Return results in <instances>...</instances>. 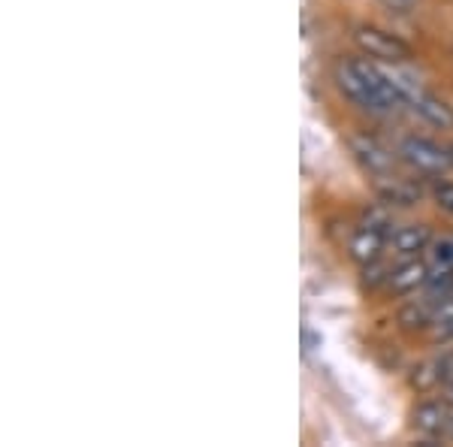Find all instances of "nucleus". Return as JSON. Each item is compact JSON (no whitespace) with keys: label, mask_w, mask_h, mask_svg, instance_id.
Returning <instances> with one entry per match:
<instances>
[{"label":"nucleus","mask_w":453,"mask_h":447,"mask_svg":"<svg viewBox=\"0 0 453 447\" xmlns=\"http://www.w3.org/2000/svg\"><path fill=\"white\" fill-rule=\"evenodd\" d=\"M335 88L348 104H354L360 112L369 115H396L408 106L405 91L399 88L393 70H384L378 61L363 58H342L335 64Z\"/></svg>","instance_id":"obj_1"},{"label":"nucleus","mask_w":453,"mask_h":447,"mask_svg":"<svg viewBox=\"0 0 453 447\" xmlns=\"http://www.w3.org/2000/svg\"><path fill=\"white\" fill-rule=\"evenodd\" d=\"M396 155L408 170L426 175V179H438V175H444L453 166L450 149H444V145H438L435 139L426 136H405L399 143Z\"/></svg>","instance_id":"obj_2"},{"label":"nucleus","mask_w":453,"mask_h":447,"mask_svg":"<svg viewBox=\"0 0 453 447\" xmlns=\"http://www.w3.org/2000/svg\"><path fill=\"white\" fill-rule=\"evenodd\" d=\"M354 46L360 49V52L366 55L369 61L393 64V67H399V64H408L414 58V49L408 46L402 36L384 31V27H378V25L354 27Z\"/></svg>","instance_id":"obj_3"},{"label":"nucleus","mask_w":453,"mask_h":447,"mask_svg":"<svg viewBox=\"0 0 453 447\" xmlns=\"http://www.w3.org/2000/svg\"><path fill=\"white\" fill-rule=\"evenodd\" d=\"M348 149L357 164H360L369 175H375V179L393 175V166H396V160H399V155H393L381 139L375 134H369V130H354V134L348 136Z\"/></svg>","instance_id":"obj_4"},{"label":"nucleus","mask_w":453,"mask_h":447,"mask_svg":"<svg viewBox=\"0 0 453 447\" xmlns=\"http://www.w3.org/2000/svg\"><path fill=\"white\" fill-rule=\"evenodd\" d=\"M411 427L426 444L435 442H448V429H450V402L444 399H423L414 405L411 412Z\"/></svg>","instance_id":"obj_5"},{"label":"nucleus","mask_w":453,"mask_h":447,"mask_svg":"<svg viewBox=\"0 0 453 447\" xmlns=\"http://www.w3.org/2000/svg\"><path fill=\"white\" fill-rule=\"evenodd\" d=\"M405 100H408V109H411L423 124L438 127V130H453V106L444 97H438V94L426 91V88H420V85H411L405 91Z\"/></svg>","instance_id":"obj_6"},{"label":"nucleus","mask_w":453,"mask_h":447,"mask_svg":"<svg viewBox=\"0 0 453 447\" xmlns=\"http://www.w3.org/2000/svg\"><path fill=\"white\" fill-rule=\"evenodd\" d=\"M426 275H429V263L426 260H402L399 266H393L390 278H387V293L390 297H414L418 290L426 288Z\"/></svg>","instance_id":"obj_7"},{"label":"nucleus","mask_w":453,"mask_h":447,"mask_svg":"<svg viewBox=\"0 0 453 447\" xmlns=\"http://www.w3.org/2000/svg\"><path fill=\"white\" fill-rule=\"evenodd\" d=\"M390 245V233L387 230H378V227H366L360 224L354 230V236L348 242V254L357 266H366V263L384 258V248Z\"/></svg>","instance_id":"obj_8"},{"label":"nucleus","mask_w":453,"mask_h":447,"mask_svg":"<svg viewBox=\"0 0 453 447\" xmlns=\"http://www.w3.org/2000/svg\"><path fill=\"white\" fill-rule=\"evenodd\" d=\"M433 239H435V233L429 230V224H402L390 233V248L402 260H411V258L426 254Z\"/></svg>","instance_id":"obj_9"},{"label":"nucleus","mask_w":453,"mask_h":447,"mask_svg":"<svg viewBox=\"0 0 453 447\" xmlns=\"http://www.w3.org/2000/svg\"><path fill=\"white\" fill-rule=\"evenodd\" d=\"M426 194L418 181L411 179H399V175H387L378 179V200L387 203L390 209H411L420 203V197Z\"/></svg>","instance_id":"obj_10"},{"label":"nucleus","mask_w":453,"mask_h":447,"mask_svg":"<svg viewBox=\"0 0 453 447\" xmlns=\"http://www.w3.org/2000/svg\"><path fill=\"white\" fill-rule=\"evenodd\" d=\"M433 309H435V299L426 297L420 290L418 299H408V303L399 305L396 312V324L402 333H429V324H433Z\"/></svg>","instance_id":"obj_11"},{"label":"nucleus","mask_w":453,"mask_h":447,"mask_svg":"<svg viewBox=\"0 0 453 447\" xmlns=\"http://www.w3.org/2000/svg\"><path fill=\"white\" fill-rule=\"evenodd\" d=\"M429 339L433 342H453V297L435 299L433 324H429Z\"/></svg>","instance_id":"obj_12"},{"label":"nucleus","mask_w":453,"mask_h":447,"mask_svg":"<svg viewBox=\"0 0 453 447\" xmlns=\"http://www.w3.org/2000/svg\"><path fill=\"white\" fill-rule=\"evenodd\" d=\"M393 266H387L384 258L366 263V266H360V284L363 290H378V288H387V278H390Z\"/></svg>","instance_id":"obj_13"},{"label":"nucleus","mask_w":453,"mask_h":447,"mask_svg":"<svg viewBox=\"0 0 453 447\" xmlns=\"http://www.w3.org/2000/svg\"><path fill=\"white\" fill-rule=\"evenodd\" d=\"M429 200L435 203L438 212H444V215H453V181L444 179V175H438L433 179V185L426 188Z\"/></svg>","instance_id":"obj_14"},{"label":"nucleus","mask_w":453,"mask_h":447,"mask_svg":"<svg viewBox=\"0 0 453 447\" xmlns=\"http://www.w3.org/2000/svg\"><path fill=\"white\" fill-rule=\"evenodd\" d=\"M429 263H441V266H453V233H441V236L433 239L426 251Z\"/></svg>","instance_id":"obj_15"},{"label":"nucleus","mask_w":453,"mask_h":447,"mask_svg":"<svg viewBox=\"0 0 453 447\" xmlns=\"http://www.w3.org/2000/svg\"><path fill=\"white\" fill-rule=\"evenodd\" d=\"M390 12H411L418 6V0H381Z\"/></svg>","instance_id":"obj_16"},{"label":"nucleus","mask_w":453,"mask_h":447,"mask_svg":"<svg viewBox=\"0 0 453 447\" xmlns=\"http://www.w3.org/2000/svg\"><path fill=\"white\" fill-rule=\"evenodd\" d=\"M441 390H444V399L453 405V381H448V384H441Z\"/></svg>","instance_id":"obj_17"},{"label":"nucleus","mask_w":453,"mask_h":447,"mask_svg":"<svg viewBox=\"0 0 453 447\" xmlns=\"http://www.w3.org/2000/svg\"><path fill=\"white\" fill-rule=\"evenodd\" d=\"M448 442H453V405H450V429H448Z\"/></svg>","instance_id":"obj_18"},{"label":"nucleus","mask_w":453,"mask_h":447,"mask_svg":"<svg viewBox=\"0 0 453 447\" xmlns=\"http://www.w3.org/2000/svg\"><path fill=\"white\" fill-rule=\"evenodd\" d=\"M448 149H450V158H453V145H448Z\"/></svg>","instance_id":"obj_19"}]
</instances>
